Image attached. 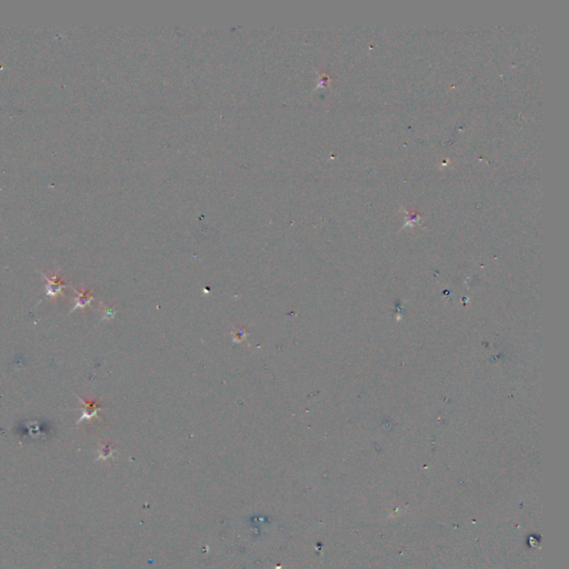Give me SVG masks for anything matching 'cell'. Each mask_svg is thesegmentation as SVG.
Wrapping results in <instances>:
<instances>
[{
  "mask_svg": "<svg viewBox=\"0 0 569 569\" xmlns=\"http://www.w3.org/2000/svg\"><path fill=\"white\" fill-rule=\"evenodd\" d=\"M74 292L77 295L76 297V303H75V307L72 309L70 313L77 311V309H83L86 306L90 305V302L93 300V296L90 292H88V290H81V292H78L77 289L74 288Z\"/></svg>",
  "mask_w": 569,
  "mask_h": 569,
  "instance_id": "cell-3",
  "label": "cell"
},
{
  "mask_svg": "<svg viewBox=\"0 0 569 569\" xmlns=\"http://www.w3.org/2000/svg\"><path fill=\"white\" fill-rule=\"evenodd\" d=\"M42 277L45 278V280L47 281L46 297H53V298H55L56 296H58L59 294H61L62 290H64L68 286V284L64 280H62L61 278H58L56 275L48 278L46 275L42 274Z\"/></svg>",
  "mask_w": 569,
  "mask_h": 569,
  "instance_id": "cell-2",
  "label": "cell"
},
{
  "mask_svg": "<svg viewBox=\"0 0 569 569\" xmlns=\"http://www.w3.org/2000/svg\"><path fill=\"white\" fill-rule=\"evenodd\" d=\"M232 335H233V341H235V343H238V344L240 343V341H243L244 339H246V337H247V333H246L245 329H237L236 334L232 333Z\"/></svg>",
  "mask_w": 569,
  "mask_h": 569,
  "instance_id": "cell-4",
  "label": "cell"
},
{
  "mask_svg": "<svg viewBox=\"0 0 569 569\" xmlns=\"http://www.w3.org/2000/svg\"><path fill=\"white\" fill-rule=\"evenodd\" d=\"M77 397V399L83 404V407L79 408V409H74V410H79L83 414H81L80 418L76 422V425H79L80 422H83L84 420H90L93 417H96V418L101 419L99 417V413L103 410L104 408L100 406V404L96 400H90V401H85L83 398H80L78 395H76Z\"/></svg>",
  "mask_w": 569,
  "mask_h": 569,
  "instance_id": "cell-1",
  "label": "cell"
}]
</instances>
